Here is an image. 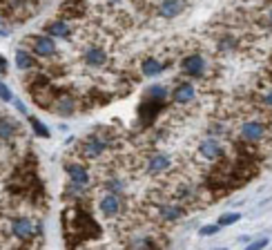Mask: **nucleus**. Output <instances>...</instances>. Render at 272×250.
Listing matches in <instances>:
<instances>
[{"mask_svg": "<svg viewBox=\"0 0 272 250\" xmlns=\"http://www.w3.org/2000/svg\"><path fill=\"white\" fill-rule=\"evenodd\" d=\"M34 54H38V56H54L56 54V43H54L49 36H38L34 38Z\"/></svg>", "mask_w": 272, "mask_h": 250, "instance_id": "nucleus-7", "label": "nucleus"}, {"mask_svg": "<svg viewBox=\"0 0 272 250\" xmlns=\"http://www.w3.org/2000/svg\"><path fill=\"white\" fill-rule=\"evenodd\" d=\"M268 246V239H259L254 244H250V250H259V248H266Z\"/></svg>", "mask_w": 272, "mask_h": 250, "instance_id": "nucleus-24", "label": "nucleus"}, {"mask_svg": "<svg viewBox=\"0 0 272 250\" xmlns=\"http://www.w3.org/2000/svg\"><path fill=\"white\" fill-rule=\"evenodd\" d=\"M11 134H14V123L9 121V118H2V125H0V136H2V141H9Z\"/></svg>", "mask_w": 272, "mask_h": 250, "instance_id": "nucleus-18", "label": "nucleus"}, {"mask_svg": "<svg viewBox=\"0 0 272 250\" xmlns=\"http://www.w3.org/2000/svg\"><path fill=\"white\" fill-rule=\"evenodd\" d=\"M158 214H161V219H165V221H176V219L183 217V208L178 206H163L161 210H158Z\"/></svg>", "mask_w": 272, "mask_h": 250, "instance_id": "nucleus-15", "label": "nucleus"}, {"mask_svg": "<svg viewBox=\"0 0 272 250\" xmlns=\"http://www.w3.org/2000/svg\"><path fill=\"white\" fill-rule=\"evenodd\" d=\"M163 63H158L156 58H145L143 60V74L145 76H158L163 72Z\"/></svg>", "mask_w": 272, "mask_h": 250, "instance_id": "nucleus-16", "label": "nucleus"}, {"mask_svg": "<svg viewBox=\"0 0 272 250\" xmlns=\"http://www.w3.org/2000/svg\"><path fill=\"white\" fill-rule=\"evenodd\" d=\"M263 134H266V125L259 121H248L241 125V136L246 138V141H259V138H263Z\"/></svg>", "mask_w": 272, "mask_h": 250, "instance_id": "nucleus-4", "label": "nucleus"}, {"mask_svg": "<svg viewBox=\"0 0 272 250\" xmlns=\"http://www.w3.org/2000/svg\"><path fill=\"white\" fill-rule=\"evenodd\" d=\"M219 228H221L219 224L216 226H203V228H201V237H212V234L219 232Z\"/></svg>", "mask_w": 272, "mask_h": 250, "instance_id": "nucleus-22", "label": "nucleus"}, {"mask_svg": "<svg viewBox=\"0 0 272 250\" xmlns=\"http://www.w3.org/2000/svg\"><path fill=\"white\" fill-rule=\"evenodd\" d=\"M0 96H2V101H5V103H9V101H11V92H9V87H7L5 83L0 85Z\"/></svg>", "mask_w": 272, "mask_h": 250, "instance_id": "nucleus-23", "label": "nucleus"}, {"mask_svg": "<svg viewBox=\"0 0 272 250\" xmlns=\"http://www.w3.org/2000/svg\"><path fill=\"white\" fill-rule=\"evenodd\" d=\"M263 103H266L268 107H272V90H268V94L263 96Z\"/></svg>", "mask_w": 272, "mask_h": 250, "instance_id": "nucleus-25", "label": "nucleus"}, {"mask_svg": "<svg viewBox=\"0 0 272 250\" xmlns=\"http://www.w3.org/2000/svg\"><path fill=\"white\" fill-rule=\"evenodd\" d=\"M54 112L60 114V116H69V114H74V98H69V96H60V98L54 103Z\"/></svg>", "mask_w": 272, "mask_h": 250, "instance_id": "nucleus-14", "label": "nucleus"}, {"mask_svg": "<svg viewBox=\"0 0 272 250\" xmlns=\"http://www.w3.org/2000/svg\"><path fill=\"white\" fill-rule=\"evenodd\" d=\"M65 170H67L69 179H72L76 186H87V183H89V172L85 170L83 165H78V163H67V165H65Z\"/></svg>", "mask_w": 272, "mask_h": 250, "instance_id": "nucleus-8", "label": "nucleus"}, {"mask_svg": "<svg viewBox=\"0 0 272 250\" xmlns=\"http://www.w3.org/2000/svg\"><path fill=\"white\" fill-rule=\"evenodd\" d=\"M183 9H185L183 0H163L161 5H158V16L161 18H176Z\"/></svg>", "mask_w": 272, "mask_h": 250, "instance_id": "nucleus-6", "label": "nucleus"}, {"mask_svg": "<svg viewBox=\"0 0 272 250\" xmlns=\"http://www.w3.org/2000/svg\"><path fill=\"white\" fill-rule=\"evenodd\" d=\"M268 18H270V25H272V11H270V16H268Z\"/></svg>", "mask_w": 272, "mask_h": 250, "instance_id": "nucleus-27", "label": "nucleus"}, {"mask_svg": "<svg viewBox=\"0 0 272 250\" xmlns=\"http://www.w3.org/2000/svg\"><path fill=\"white\" fill-rule=\"evenodd\" d=\"M120 210V199L116 192H107L103 199H100V212L105 217H116Z\"/></svg>", "mask_w": 272, "mask_h": 250, "instance_id": "nucleus-5", "label": "nucleus"}, {"mask_svg": "<svg viewBox=\"0 0 272 250\" xmlns=\"http://www.w3.org/2000/svg\"><path fill=\"white\" fill-rule=\"evenodd\" d=\"M168 168H170V159L165 154H154L152 159L147 161V172L150 174H158V172L168 170Z\"/></svg>", "mask_w": 272, "mask_h": 250, "instance_id": "nucleus-10", "label": "nucleus"}, {"mask_svg": "<svg viewBox=\"0 0 272 250\" xmlns=\"http://www.w3.org/2000/svg\"><path fill=\"white\" fill-rule=\"evenodd\" d=\"M241 219V214L239 212H228V214H221V219H219V226L223 228V226H232V224H236Z\"/></svg>", "mask_w": 272, "mask_h": 250, "instance_id": "nucleus-20", "label": "nucleus"}, {"mask_svg": "<svg viewBox=\"0 0 272 250\" xmlns=\"http://www.w3.org/2000/svg\"><path fill=\"white\" fill-rule=\"evenodd\" d=\"M107 148V141L100 136H89L83 141V154L89 159H96V156L103 154V150Z\"/></svg>", "mask_w": 272, "mask_h": 250, "instance_id": "nucleus-3", "label": "nucleus"}, {"mask_svg": "<svg viewBox=\"0 0 272 250\" xmlns=\"http://www.w3.org/2000/svg\"><path fill=\"white\" fill-rule=\"evenodd\" d=\"M199 152L205 156V159L214 161V159H219V156L223 154V148H221L219 141H214V138H208V141H203V143L199 145Z\"/></svg>", "mask_w": 272, "mask_h": 250, "instance_id": "nucleus-9", "label": "nucleus"}, {"mask_svg": "<svg viewBox=\"0 0 272 250\" xmlns=\"http://www.w3.org/2000/svg\"><path fill=\"white\" fill-rule=\"evenodd\" d=\"M105 60H107V54H105L103 49H98V47H92V49L85 52V63L92 65V67H98V65L105 63Z\"/></svg>", "mask_w": 272, "mask_h": 250, "instance_id": "nucleus-13", "label": "nucleus"}, {"mask_svg": "<svg viewBox=\"0 0 272 250\" xmlns=\"http://www.w3.org/2000/svg\"><path fill=\"white\" fill-rule=\"evenodd\" d=\"M11 232L16 234L18 239H29V237H34V234H36V228H34L32 219L16 217L14 221H11Z\"/></svg>", "mask_w": 272, "mask_h": 250, "instance_id": "nucleus-1", "label": "nucleus"}, {"mask_svg": "<svg viewBox=\"0 0 272 250\" xmlns=\"http://www.w3.org/2000/svg\"><path fill=\"white\" fill-rule=\"evenodd\" d=\"M29 123H32V128H34V132L38 134V136H42V138H49V130L42 125L38 118H29Z\"/></svg>", "mask_w": 272, "mask_h": 250, "instance_id": "nucleus-21", "label": "nucleus"}, {"mask_svg": "<svg viewBox=\"0 0 272 250\" xmlns=\"http://www.w3.org/2000/svg\"><path fill=\"white\" fill-rule=\"evenodd\" d=\"M181 67H183V72L190 74V76H201L205 72V60H203L201 54H190V56L183 58Z\"/></svg>", "mask_w": 272, "mask_h": 250, "instance_id": "nucleus-2", "label": "nucleus"}, {"mask_svg": "<svg viewBox=\"0 0 272 250\" xmlns=\"http://www.w3.org/2000/svg\"><path fill=\"white\" fill-rule=\"evenodd\" d=\"M194 98V87L190 85V83H181V85L174 90V101L181 103V105H185V103H190Z\"/></svg>", "mask_w": 272, "mask_h": 250, "instance_id": "nucleus-12", "label": "nucleus"}, {"mask_svg": "<svg viewBox=\"0 0 272 250\" xmlns=\"http://www.w3.org/2000/svg\"><path fill=\"white\" fill-rule=\"evenodd\" d=\"M72 29L65 20H54L47 25V36H56V38H69Z\"/></svg>", "mask_w": 272, "mask_h": 250, "instance_id": "nucleus-11", "label": "nucleus"}, {"mask_svg": "<svg viewBox=\"0 0 272 250\" xmlns=\"http://www.w3.org/2000/svg\"><path fill=\"white\" fill-rule=\"evenodd\" d=\"M16 65H18V69H32L36 63H34V58L29 54L20 49V52H16Z\"/></svg>", "mask_w": 272, "mask_h": 250, "instance_id": "nucleus-17", "label": "nucleus"}, {"mask_svg": "<svg viewBox=\"0 0 272 250\" xmlns=\"http://www.w3.org/2000/svg\"><path fill=\"white\" fill-rule=\"evenodd\" d=\"M16 107H18V112H22V114H27V107H25V105H22V103H20V101H16Z\"/></svg>", "mask_w": 272, "mask_h": 250, "instance_id": "nucleus-26", "label": "nucleus"}, {"mask_svg": "<svg viewBox=\"0 0 272 250\" xmlns=\"http://www.w3.org/2000/svg\"><path fill=\"white\" fill-rule=\"evenodd\" d=\"M165 96H168V90H165V87H161V85L150 87V92H147V98H154V101H163Z\"/></svg>", "mask_w": 272, "mask_h": 250, "instance_id": "nucleus-19", "label": "nucleus"}, {"mask_svg": "<svg viewBox=\"0 0 272 250\" xmlns=\"http://www.w3.org/2000/svg\"><path fill=\"white\" fill-rule=\"evenodd\" d=\"M110 2H118V0H110Z\"/></svg>", "mask_w": 272, "mask_h": 250, "instance_id": "nucleus-28", "label": "nucleus"}]
</instances>
